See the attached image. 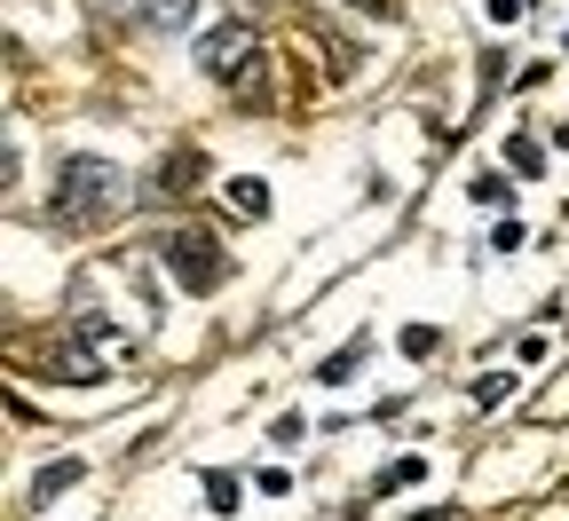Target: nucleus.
<instances>
[{
	"mask_svg": "<svg viewBox=\"0 0 569 521\" xmlns=\"http://www.w3.org/2000/svg\"><path fill=\"white\" fill-rule=\"evenodd\" d=\"M198 174H206V151H198V142H174V151L159 159V174H151V190H159V198H190Z\"/></svg>",
	"mask_w": 569,
	"mask_h": 521,
	"instance_id": "5",
	"label": "nucleus"
},
{
	"mask_svg": "<svg viewBox=\"0 0 569 521\" xmlns=\"http://www.w3.org/2000/svg\"><path fill=\"white\" fill-rule=\"evenodd\" d=\"M356 363H365V340H356V348H340L332 363H317V380H325V388H340V380H348V371H356Z\"/></svg>",
	"mask_w": 569,
	"mask_h": 521,
	"instance_id": "9",
	"label": "nucleus"
},
{
	"mask_svg": "<svg viewBox=\"0 0 569 521\" xmlns=\"http://www.w3.org/2000/svg\"><path fill=\"white\" fill-rule=\"evenodd\" d=\"M71 482H80V459H48V467H40V474H32V498H40V505H48V498H63V490H71Z\"/></svg>",
	"mask_w": 569,
	"mask_h": 521,
	"instance_id": "6",
	"label": "nucleus"
},
{
	"mask_svg": "<svg viewBox=\"0 0 569 521\" xmlns=\"http://www.w3.org/2000/svg\"><path fill=\"white\" fill-rule=\"evenodd\" d=\"M119 206H127V182H119L111 159H63L56 198H48V221H56V230H96V221L119 213Z\"/></svg>",
	"mask_w": 569,
	"mask_h": 521,
	"instance_id": "2",
	"label": "nucleus"
},
{
	"mask_svg": "<svg viewBox=\"0 0 569 521\" xmlns=\"http://www.w3.org/2000/svg\"><path fill=\"white\" fill-rule=\"evenodd\" d=\"M507 395H515L507 371H498V380H475V403H482V411H490V403H507Z\"/></svg>",
	"mask_w": 569,
	"mask_h": 521,
	"instance_id": "14",
	"label": "nucleus"
},
{
	"mask_svg": "<svg viewBox=\"0 0 569 521\" xmlns=\"http://www.w3.org/2000/svg\"><path fill=\"white\" fill-rule=\"evenodd\" d=\"M436 348H443V340L427 332V324H411V332H403V355H436Z\"/></svg>",
	"mask_w": 569,
	"mask_h": 521,
	"instance_id": "16",
	"label": "nucleus"
},
{
	"mask_svg": "<svg viewBox=\"0 0 569 521\" xmlns=\"http://www.w3.org/2000/svg\"><path fill=\"white\" fill-rule=\"evenodd\" d=\"M190 9H198V0H151V17H159V24H190Z\"/></svg>",
	"mask_w": 569,
	"mask_h": 521,
	"instance_id": "15",
	"label": "nucleus"
},
{
	"mask_svg": "<svg viewBox=\"0 0 569 521\" xmlns=\"http://www.w3.org/2000/svg\"><path fill=\"white\" fill-rule=\"evenodd\" d=\"M159 253H167V269H174L190 292H213V284H222V246H213L206 230H167Z\"/></svg>",
	"mask_w": 569,
	"mask_h": 521,
	"instance_id": "3",
	"label": "nucleus"
},
{
	"mask_svg": "<svg viewBox=\"0 0 569 521\" xmlns=\"http://www.w3.org/2000/svg\"><path fill=\"white\" fill-rule=\"evenodd\" d=\"M230 206H238L246 221H261V213H269V190H261V182L246 174V182H230Z\"/></svg>",
	"mask_w": 569,
	"mask_h": 521,
	"instance_id": "8",
	"label": "nucleus"
},
{
	"mask_svg": "<svg viewBox=\"0 0 569 521\" xmlns=\"http://www.w3.org/2000/svg\"><path fill=\"white\" fill-rule=\"evenodd\" d=\"M507 159H515L522 174H538V167H546V151H538V134H515V142H507Z\"/></svg>",
	"mask_w": 569,
	"mask_h": 521,
	"instance_id": "11",
	"label": "nucleus"
},
{
	"mask_svg": "<svg viewBox=\"0 0 569 521\" xmlns=\"http://www.w3.org/2000/svg\"><path fill=\"white\" fill-rule=\"evenodd\" d=\"M348 9H365V17H396V0H348Z\"/></svg>",
	"mask_w": 569,
	"mask_h": 521,
	"instance_id": "18",
	"label": "nucleus"
},
{
	"mask_svg": "<svg viewBox=\"0 0 569 521\" xmlns=\"http://www.w3.org/2000/svg\"><path fill=\"white\" fill-rule=\"evenodd\" d=\"M206 505L213 513H238V474H206Z\"/></svg>",
	"mask_w": 569,
	"mask_h": 521,
	"instance_id": "10",
	"label": "nucleus"
},
{
	"mask_svg": "<svg viewBox=\"0 0 569 521\" xmlns=\"http://www.w3.org/2000/svg\"><path fill=\"white\" fill-rule=\"evenodd\" d=\"M71 332H80V340H88V348H96L103 363H127V340H119V332H111L103 317H80V324H71Z\"/></svg>",
	"mask_w": 569,
	"mask_h": 521,
	"instance_id": "7",
	"label": "nucleus"
},
{
	"mask_svg": "<svg viewBox=\"0 0 569 521\" xmlns=\"http://www.w3.org/2000/svg\"><path fill=\"white\" fill-rule=\"evenodd\" d=\"M482 9H490L498 24H515V17H522V0H482Z\"/></svg>",
	"mask_w": 569,
	"mask_h": 521,
	"instance_id": "17",
	"label": "nucleus"
},
{
	"mask_svg": "<svg viewBox=\"0 0 569 521\" xmlns=\"http://www.w3.org/2000/svg\"><path fill=\"white\" fill-rule=\"evenodd\" d=\"M419 474H427V467H419V459H396V467H388V474H380V482H372V490H403V482H419Z\"/></svg>",
	"mask_w": 569,
	"mask_h": 521,
	"instance_id": "13",
	"label": "nucleus"
},
{
	"mask_svg": "<svg viewBox=\"0 0 569 521\" xmlns=\"http://www.w3.org/2000/svg\"><path fill=\"white\" fill-rule=\"evenodd\" d=\"M467 190H475V206H490V213H498V206H507V174H475Z\"/></svg>",
	"mask_w": 569,
	"mask_h": 521,
	"instance_id": "12",
	"label": "nucleus"
},
{
	"mask_svg": "<svg viewBox=\"0 0 569 521\" xmlns=\"http://www.w3.org/2000/svg\"><path fill=\"white\" fill-rule=\"evenodd\" d=\"M198 71L206 80H222L238 103H269V56H261V32L253 17H222V24H206L198 32Z\"/></svg>",
	"mask_w": 569,
	"mask_h": 521,
	"instance_id": "1",
	"label": "nucleus"
},
{
	"mask_svg": "<svg viewBox=\"0 0 569 521\" xmlns=\"http://www.w3.org/2000/svg\"><path fill=\"white\" fill-rule=\"evenodd\" d=\"M40 371H48V380H71V388H88V380H103L111 363H103V355H96L80 332H71V340H56V348L40 355Z\"/></svg>",
	"mask_w": 569,
	"mask_h": 521,
	"instance_id": "4",
	"label": "nucleus"
}]
</instances>
